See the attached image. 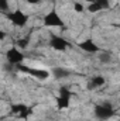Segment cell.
Returning <instances> with one entry per match:
<instances>
[{
	"label": "cell",
	"instance_id": "5",
	"mask_svg": "<svg viewBox=\"0 0 120 121\" xmlns=\"http://www.w3.org/2000/svg\"><path fill=\"white\" fill-rule=\"evenodd\" d=\"M6 58H7V62L10 65H20L23 63L24 60V55L17 49V48H10L7 52H6Z\"/></svg>",
	"mask_w": 120,
	"mask_h": 121
},
{
	"label": "cell",
	"instance_id": "10",
	"mask_svg": "<svg viewBox=\"0 0 120 121\" xmlns=\"http://www.w3.org/2000/svg\"><path fill=\"white\" fill-rule=\"evenodd\" d=\"M52 72H54V76H55L57 79H62V78L69 76V72H68L66 69H64V68H55Z\"/></svg>",
	"mask_w": 120,
	"mask_h": 121
},
{
	"label": "cell",
	"instance_id": "18",
	"mask_svg": "<svg viewBox=\"0 0 120 121\" xmlns=\"http://www.w3.org/2000/svg\"><path fill=\"white\" fill-rule=\"evenodd\" d=\"M0 9H1L3 11H6V10L9 9V3H7V0H0Z\"/></svg>",
	"mask_w": 120,
	"mask_h": 121
},
{
	"label": "cell",
	"instance_id": "14",
	"mask_svg": "<svg viewBox=\"0 0 120 121\" xmlns=\"http://www.w3.org/2000/svg\"><path fill=\"white\" fill-rule=\"evenodd\" d=\"M99 59H100V62H103V63H107V62H110V54L103 52V54H100Z\"/></svg>",
	"mask_w": 120,
	"mask_h": 121
},
{
	"label": "cell",
	"instance_id": "1",
	"mask_svg": "<svg viewBox=\"0 0 120 121\" xmlns=\"http://www.w3.org/2000/svg\"><path fill=\"white\" fill-rule=\"evenodd\" d=\"M95 114L99 120H107L115 116V110L109 103H105V104H99L95 107Z\"/></svg>",
	"mask_w": 120,
	"mask_h": 121
},
{
	"label": "cell",
	"instance_id": "2",
	"mask_svg": "<svg viewBox=\"0 0 120 121\" xmlns=\"http://www.w3.org/2000/svg\"><path fill=\"white\" fill-rule=\"evenodd\" d=\"M17 69L23 73H28L31 76H35L37 79H47L50 76V72L45 70V69H35V68H28L26 65H17Z\"/></svg>",
	"mask_w": 120,
	"mask_h": 121
},
{
	"label": "cell",
	"instance_id": "17",
	"mask_svg": "<svg viewBox=\"0 0 120 121\" xmlns=\"http://www.w3.org/2000/svg\"><path fill=\"white\" fill-rule=\"evenodd\" d=\"M74 10H75L76 13H82V11H83V6H82L81 3H74Z\"/></svg>",
	"mask_w": 120,
	"mask_h": 121
},
{
	"label": "cell",
	"instance_id": "20",
	"mask_svg": "<svg viewBox=\"0 0 120 121\" xmlns=\"http://www.w3.org/2000/svg\"><path fill=\"white\" fill-rule=\"evenodd\" d=\"M4 37H6V32L4 31H0V39H4Z\"/></svg>",
	"mask_w": 120,
	"mask_h": 121
},
{
	"label": "cell",
	"instance_id": "9",
	"mask_svg": "<svg viewBox=\"0 0 120 121\" xmlns=\"http://www.w3.org/2000/svg\"><path fill=\"white\" fill-rule=\"evenodd\" d=\"M103 85H105V78H103V76H95V78L89 82L88 89H89V90H93V89L100 87V86H103Z\"/></svg>",
	"mask_w": 120,
	"mask_h": 121
},
{
	"label": "cell",
	"instance_id": "8",
	"mask_svg": "<svg viewBox=\"0 0 120 121\" xmlns=\"http://www.w3.org/2000/svg\"><path fill=\"white\" fill-rule=\"evenodd\" d=\"M109 7H110L109 0H96L93 3H90L88 10H89L90 13H96V11H100V10H106Z\"/></svg>",
	"mask_w": 120,
	"mask_h": 121
},
{
	"label": "cell",
	"instance_id": "19",
	"mask_svg": "<svg viewBox=\"0 0 120 121\" xmlns=\"http://www.w3.org/2000/svg\"><path fill=\"white\" fill-rule=\"evenodd\" d=\"M27 1H28L30 4H37V3H40L41 0H27Z\"/></svg>",
	"mask_w": 120,
	"mask_h": 121
},
{
	"label": "cell",
	"instance_id": "16",
	"mask_svg": "<svg viewBox=\"0 0 120 121\" xmlns=\"http://www.w3.org/2000/svg\"><path fill=\"white\" fill-rule=\"evenodd\" d=\"M30 114H31V108H28V107H27L24 111H21V113L18 114V117H20V118H27Z\"/></svg>",
	"mask_w": 120,
	"mask_h": 121
},
{
	"label": "cell",
	"instance_id": "21",
	"mask_svg": "<svg viewBox=\"0 0 120 121\" xmlns=\"http://www.w3.org/2000/svg\"><path fill=\"white\" fill-rule=\"evenodd\" d=\"M83 1H86V3H89L90 4V3H93V1H96V0H83Z\"/></svg>",
	"mask_w": 120,
	"mask_h": 121
},
{
	"label": "cell",
	"instance_id": "6",
	"mask_svg": "<svg viewBox=\"0 0 120 121\" xmlns=\"http://www.w3.org/2000/svg\"><path fill=\"white\" fill-rule=\"evenodd\" d=\"M50 45L52 47V49L60 51V52L66 51V48H69V47H71V44H69L66 39L61 38V37H52V38H51V41H50Z\"/></svg>",
	"mask_w": 120,
	"mask_h": 121
},
{
	"label": "cell",
	"instance_id": "22",
	"mask_svg": "<svg viewBox=\"0 0 120 121\" xmlns=\"http://www.w3.org/2000/svg\"><path fill=\"white\" fill-rule=\"evenodd\" d=\"M119 10H120V7H119Z\"/></svg>",
	"mask_w": 120,
	"mask_h": 121
},
{
	"label": "cell",
	"instance_id": "7",
	"mask_svg": "<svg viewBox=\"0 0 120 121\" xmlns=\"http://www.w3.org/2000/svg\"><path fill=\"white\" fill-rule=\"evenodd\" d=\"M78 47L82 49V51H85V52H89V54H95V52H97L99 51V47L92 41V39H85V41H82V42H79L78 44Z\"/></svg>",
	"mask_w": 120,
	"mask_h": 121
},
{
	"label": "cell",
	"instance_id": "15",
	"mask_svg": "<svg viewBox=\"0 0 120 121\" xmlns=\"http://www.w3.org/2000/svg\"><path fill=\"white\" fill-rule=\"evenodd\" d=\"M17 45H18V48H21V49H24L27 45H28V38H24V39H20L18 42H17Z\"/></svg>",
	"mask_w": 120,
	"mask_h": 121
},
{
	"label": "cell",
	"instance_id": "12",
	"mask_svg": "<svg viewBox=\"0 0 120 121\" xmlns=\"http://www.w3.org/2000/svg\"><path fill=\"white\" fill-rule=\"evenodd\" d=\"M26 108H27L26 104H14V106H11V113L18 116V114H20L21 111H24Z\"/></svg>",
	"mask_w": 120,
	"mask_h": 121
},
{
	"label": "cell",
	"instance_id": "4",
	"mask_svg": "<svg viewBox=\"0 0 120 121\" xmlns=\"http://www.w3.org/2000/svg\"><path fill=\"white\" fill-rule=\"evenodd\" d=\"M44 24L47 27H62L64 26V21L58 16V13L55 10H51L45 17H44Z\"/></svg>",
	"mask_w": 120,
	"mask_h": 121
},
{
	"label": "cell",
	"instance_id": "11",
	"mask_svg": "<svg viewBox=\"0 0 120 121\" xmlns=\"http://www.w3.org/2000/svg\"><path fill=\"white\" fill-rule=\"evenodd\" d=\"M57 106H58V108H68L69 107V99H65V97H61L58 96V99H57Z\"/></svg>",
	"mask_w": 120,
	"mask_h": 121
},
{
	"label": "cell",
	"instance_id": "13",
	"mask_svg": "<svg viewBox=\"0 0 120 121\" xmlns=\"http://www.w3.org/2000/svg\"><path fill=\"white\" fill-rule=\"evenodd\" d=\"M60 96L61 97H65V99H71V91L68 90V87L62 86L60 89Z\"/></svg>",
	"mask_w": 120,
	"mask_h": 121
},
{
	"label": "cell",
	"instance_id": "3",
	"mask_svg": "<svg viewBox=\"0 0 120 121\" xmlns=\"http://www.w3.org/2000/svg\"><path fill=\"white\" fill-rule=\"evenodd\" d=\"M9 20H10L14 26H17V27H24V26L27 24V21H28V17H27V14L23 13L21 10H16V11H13V13L9 14Z\"/></svg>",
	"mask_w": 120,
	"mask_h": 121
}]
</instances>
